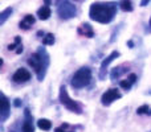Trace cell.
Listing matches in <instances>:
<instances>
[{
    "instance_id": "15",
    "label": "cell",
    "mask_w": 151,
    "mask_h": 132,
    "mask_svg": "<svg viewBox=\"0 0 151 132\" xmlns=\"http://www.w3.org/2000/svg\"><path fill=\"white\" fill-rule=\"evenodd\" d=\"M37 127L42 131H50L52 130V122L48 119H39L37 120Z\"/></svg>"
},
{
    "instance_id": "25",
    "label": "cell",
    "mask_w": 151,
    "mask_h": 132,
    "mask_svg": "<svg viewBox=\"0 0 151 132\" xmlns=\"http://www.w3.org/2000/svg\"><path fill=\"white\" fill-rule=\"evenodd\" d=\"M127 44H129V46H130V48H133V46H134V44H133V41H129V42H127Z\"/></svg>"
},
{
    "instance_id": "7",
    "label": "cell",
    "mask_w": 151,
    "mask_h": 132,
    "mask_svg": "<svg viewBox=\"0 0 151 132\" xmlns=\"http://www.w3.org/2000/svg\"><path fill=\"white\" fill-rule=\"evenodd\" d=\"M119 56H121V53H119V52H117V50H114V52H111L106 58H105L104 61H102V64H101V69H99V79H105V78H106L107 67H109V65L115 60V58L119 57Z\"/></svg>"
},
{
    "instance_id": "24",
    "label": "cell",
    "mask_w": 151,
    "mask_h": 132,
    "mask_svg": "<svg viewBox=\"0 0 151 132\" xmlns=\"http://www.w3.org/2000/svg\"><path fill=\"white\" fill-rule=\"evenodd\" d=\"M20 104H21V103H20V99H16V101H15V106H16V107H19Z\"/></svg>"
},
{
    "instance_id": "5",
    "label": "cell",
    "mask_w": 151,
    "mask_h": 132,
    "mask_svg": "<svg viewBox=\"0 0 151 132\" xmlns=\"http://www.w3.org/2000/svg\"><path fill=\"white\" fill-rule=\"evenodd\" d=\"M57 5V15L60 16V19L63 20H69L73 19L77 15V8L73 3H70L69 0H57L56 3Z\"/></svg>"
},
{
    "instance_id": "20",
    "label": "cell",
    "mask_w": 151,
    "mask_h": 132,
    "mask_svg": "<svg viewBox=\"0 0 151 132\" xmlns=\"http://www.w3.org/2000/svg\"><path fill=\"white\" fill-rule=\"evenodd\" d=\"M42 44H44V45H48V46L53 45V44H55V36H53L52 33L45 34V37L42 39Z\"/></svg>"
},
{
    "instance_id": "6",
    "label": "cell",
    "mask_w": 151,
    "mask_h": 132,
    "mask_svg": "<svg viewBox=\"0 0 151 132\" xmlns=\"http://www.w3.org/2000/svg\"><path fill=\"white\" fill-rule=\"evenodd\" d=\"M122 98V94L117 90V88H109L106 93L102 94L101 96V103L102 106H110L113 102L118 101V99Z\"/></svg>"
},
{
    "instance_id": "11",
    "label": "cell",
    "mask_w": 151,
    "mask_h": 132,
    "mask_svg": "<svg viewBox=\"0 0 151 132\" xmlns=\"http://www.w3.org/2000/svg\"><path fill=\"white\" fill-rule=\"evenodd\" d=\"M1 99H3V108H1V118H0V120H1V123H4L5 120L8 119V116L11 115V104H9V101H8V98L3 94L1 95Z\"/></svg>"
},
{
    "instance_id": "16",
    "label": "cell",
    "mask_w": 151,
    "mask_h": 132,
    "mask_svg": "<svg viewBox=\"0 0 151 132\" xmlns=\"http://www.w3.org/2000/svg\"><path fill=\"white\" fill-rule=\"evenodd\" d=\"M119 8L125 12H131L134 9L133 7V1L131 0H121L119 1Z\"/></svg>"
},
{
    "instance_id": "17",
    "label": "cell",
    "mask_w": 151,
    "mask_h": 132,
    "mask_svg": "<svg viewBox=\"0 0 151 132\" xmlns=\"http://www.w3.org/2000/svg\"><path fill=\"white\" fill-rule=\"evenodd\" d=\"M12 12H13V9L9 7V8H5V9L0 13V25H4L5 21H7V19L12 15Z\"/></svg>"
},
{
    "instance_id": "28",
    "label": "cell",
    "mask_w": 151,
    "mask_h": 132,
    "mask_svg": "<svg viewBox=\"0 0 151 132\" xmlns=\"http://www.w3.org/2000/svg\"><path fill=\"white\" fill-rule=\"evenodd\" d=\"M12 132H13V131H12Z\"/></svg>"
},
{
    "instance_id": "13",
    "label": "cell",
    "mask_w": 151,
    "mask_h": 132,
    "mask_svg": "<svg viewBox=\"0 0 151 132\" xmlns=\"http://www.w3.org/2000/svg\"><path fill=\"white\" fill-rule=\"evenodd\" d=\"M127 70H129V67L126 66V65H121V66L114 67V69L111 70V73H110V78H111L113 81L118 79L121 75H123L125 73H127Z\"/></svg>"
},
{
    "instance_id": "2",
    "label": "cell",
    "mask_w": 151,
    "mask_h": 132,
    "mask_svg": "<svg viewBox=\"0 0 151 132\" xmlns=\"http://www.w3.org/2000/svg\"><path fill=\"white\" fill-rule=\"evenodd\" d=\"M49 64H50L49 54H48V52L42 46L40 48L36 53H33V54H31L28 57V65L36 71L37 79H39L40 82L45 78L47 69L49 67Z\"/></svg>"
},
{
    "instance_id": "22",
    "label": "cell",
    "mask_w": 151,
    "mask_h": 132,
    "mask_svg": "<svg viewBox=\"0 0 151 132\" xmlns=\"http://www.w3.org/2000/svg\"><path fill=\"white\" fill-rule=\"evenodd\" d=\"M133 85H134V83L131 82V81L129 79V78H127V79H123V81H121V82H119V86H121V87H122L123 90H127V91L130 90L131 86H133Z\"/></svg>"
},
{
    "instance_id": "29",
    "label": "cell",
    "mask_w": 151,
    "mask_h": 132,
    "mask_svg": "<svg viewBox=\"0 0 151 132\" xmlns=\"http://www.w3.org/2000/svg\"><path fill=\"white\" fill-rule=\"evenodd\" d=\"M150 132H151V131H150Z\"/></svg>"
},
{
    "instance_id": "12",
    "label": "cell",
    "mask_w": 151,
    "mask_h": 132,
    "mask_svg": "<svg viewBox=\"0 0 151 132\" xmlns=\"http://www.w3.org/2000/svg\"><path fill=\"white\" fill-rule=\"evenodd\" d=\"M35 21H36L35 16H32V15H25L23 20L19 23V28H20V29H24V31H28V29L35 24Z\"/></svg>"
},
{
    "instance_id": "9",
    "label": "cell",
    "mask_w": 151,
    "mask_h": 132,
    "mask_svg": "<svg viewBox=\"0 0 151 132\" xmlns=\"http://www.w3.org/2000/svg\"><path fill=\"white\" fill-rule=\"evenodd\" d=\"M23 132H35L33 127V116L31 115L28 108L24 110V123H23Z\"/></svg>"
},
{
    "instance_id": "21",
    "label": "cell",
    "mask_w": 151,
    "mask_h": 132,
    "mask_svg": "<svg viewBox=\"0 0 151 132\" xmlns=\"http://www.w3.org/2000/svg\"><path fill=\"white\" fill-rule=\"evenodd\" d=\"M21 46V39L19 36L15 37V42L11 45H8V50H17Z\"/></svg>"
},
{
    "instance_id": "23",
    "label": "cell",
    "mask_w": 151,
    "mask_h": 132,
    "mask_svg": "<svg viewBox=\"0 0 151 132\" xmlns=\"http://www.w3.org/2000/svg\"><path fill=\"white\" fill-rule=\"evenodd\" d=\"M149 3H150V0H142V1H141V7H146Z\"/></svg>"
},
{
    "instance_id": "4",
    "label": "cell",
    "mask_w": 151,
    "mask_h": 132,
    "mask_svg": "<svg viewBox=\"0 0 151 132\" xmlns=\"http://www.w3.org/2000/svg\"><path fill=\"white\" fill-rule=\"evenodd\" d=\"M58 98H60V103L63 104L64 107H66L69 111L74 112V114H77V115L82 114V107H81V104L77 103V102L73 101V99L69 96L68 90H66L65 86H61L60 87V95H58Z\"/></svg>"
},
{
    "instance_id": "1",
    "label": "cell",
    "mask_w": 151,
    "mask_h": 132,
    "mask_svg": "<svg viewBox=\"0 0 151 132\" xmlns=\"http://www.w3.org/2000/svg\"><path fill=\"white\" fill-rule=\"evenodd\" d=\"M117 15V3L114 1H96L90 5L89 17L99 24H109Z\"/></svg>"
},
{
    "instance_id": "10",
    "label": "cell",
    "mask_w": 151,
    "mask_h": 132,
    "mask_svg": "<svg viewBox=\"0 0 151 132\" xmlns=\"http://www.w3.org/2000/svg\"><path fill=\"white\" fill-rule=\"evenodd\" d=\"M77 33L80 34V36H82V37L91 39V37H94V29L89 23H83V24H81V25L78 26Z\"/></svg>"
},
{
    "instance_id": "19",
    "label": "cell",
    "mask_w": 151,
    "mask_h": 132,
    "mask_svg": "<svg viewBox=\"0 0 151 132\" xmlns=\"http://www.w3.org/2000/svg\"><path fill=\"white\" fill-rule=\"evenodd\" d=\"M55 132H76V131H74V128L72 127L70 124H68V123H64V124H61L60 127L56 128Z\"/></svg>"
},
{
    "instance_id": "26",
    "label": "cell",
    "mask_w": 151,
    "mask_h": 132,
    "mask_svg": "<svg viewBox=\"0 0 151 132\" xmlns=\"http://www.w3.org/2000/svg\"><path fill=\"white\" fill-rule=\"evenodd\" d=\"M45 1V5H49L50 4V0H44Z\"/></svg>"
},
{
    "instance_id": "8",
    "label": "cell",
    "mask_w": 151,
    "mask_h": 132,
    "mask_svg": "<svg viewBox=\"0 0 151 132\" xmlns=\"http://www.w3.org/2000/svg\"><path fill=\"white\" fill-rule=\"evenodd\" d=\"M12 79L15 83H25L31 79V73L27 69H24V67H20V69H17L13 73Z\"/></svg>"
},
{
    "instance_id": "14",
    "label": "cell",
    "mask_w": 151,
    "mask_h": 132,
    "mask_svg": "<svg viewBox=\"0 0 151 132\" xmlns=\"http://www.w3.org/2000/svg\"><path fill=\"white\" fill-rule=\"evenodd\" d=\"M52 15V11H50L49 5H42L41 8L37 9V16H39L40 20H48Z\"/></svg>"
},
{
    "instance_id": "27",
    "label": "cell",
    "mask_w": 151,
    "mask_h": 132,
    "mask_svg": "<svg viewBox=\"0 0 151 132\" xmlns=\"http://www.w3.org/2000/svg\"><path fill=\"white\" fill-rule=\"evenodd\" d=\"M149 24H150V26H151V17H150V23Z\"/></svg>"
},
{
    "instance_id": "18",
    "label": "cell",
    "mask_w": 151,
    "mask_h": 132,
    "mask_svg": "<svg viewBox=\"0 0 151 132\" xmlns=\"http://www.w3.org/2000/svg\"><path fill=\"white\" fill-rule=\"evenodd\" d=\"M137 114L138 115H151V107L149 104H142L141 107L137 108Z\"/></svg>"
},
{
    "instance_id": "3",
    "label": "cell",
    "mask_w": 151,
    "mask_h": 132,
    "mask_svg": "<svg viewBox=\"0 0 151 132\" xmlns=\"http://www.w3.org/2000/svg\"><path fill=\"white\" fill-rule=\"evenodd\" d=\"M91 82V69L90 67H81L73 74L70 79V85L73 88H83L86 86H89V83Z\"/></svg>"
}]
</instances>
